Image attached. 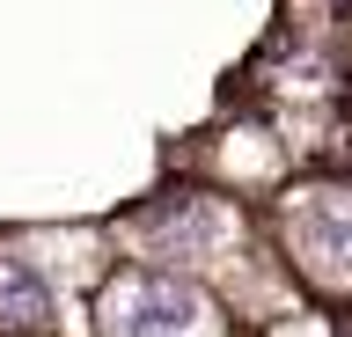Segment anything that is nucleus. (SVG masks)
<instances>
[{
    "label": "nucleus",
    "instance_id": "f257e3e1",
    "mask_svg": "<svg viewBox=\"0 0 352 337\" xmlns=\"http://www.w3.org/2000/svg\"><path fill=\"white\" fill-rule=\"evenodd\" d=\"M206 301L169 271H140L103 293V337H198Z\"/></svg>",
    "mask_w": 352,
    "mask_h": 337
},
{
    "label": "nucleus",
    "instance_id": "f03ea898",
    "mask_svg": "<svg viewBox=\"0 0 352 337\" xmlns=\"http://www.w3.org/2000/svg\"><path fill=\"white\" fill-rule=\"evenodd\" d=\"M294 242H301L308 271L352 286V191H316V198H301V213H294Z\"/></svg>",
    "mask_w": 352,
    "mask_h": 337
},
{
    "label": "nucleus",
    "instance_id": "7ed1b4c3",
    "mask_svg": "<svg viewBox=\"0 0 352 337\" xmlns=\"http://www.w3.org/2000/svg\"><path fill=\"white\" fill-rule=\"evenodd\" d=\"M140 235H147V249H162V257H213L220 242H228V213H220L213 198H162L140 220Z\"/></svg>",
    "mask_w": 352,
    "mask_h": 337
},
{
    "label": "nucleus",
    "instance_id": "20e7f679",
    "mask_svg": "<svg viewBox=\"0 0 352 337\" xmlns=\"http://www.w3.org/2000/svg\"><path fill=\"white\" fill-rule=\"evenodd\" d=\"M44 315H52V286H44V271L15 249H0V330H37Z\"/></svg>",
    "mask_w": 352,
    "mask_h": 337
}]
</instances>
